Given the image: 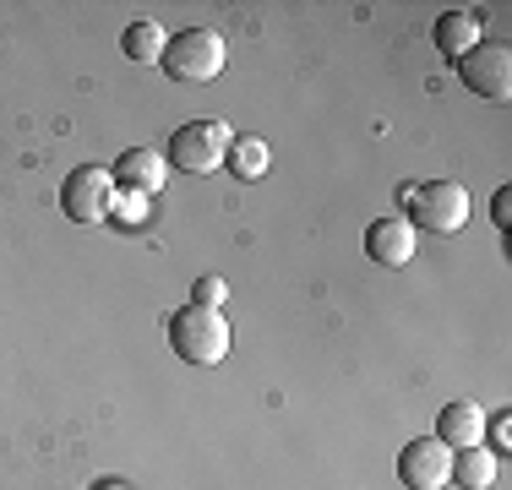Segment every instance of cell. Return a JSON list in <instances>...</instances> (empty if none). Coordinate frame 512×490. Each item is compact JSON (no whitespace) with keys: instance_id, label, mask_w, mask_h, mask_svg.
<instances>
[{"instance_id":"6da1fadb","label":"cell","mask_w":512,"mask_h":490,"mask_svg":"<svg viewBox=\"0 0 512 490\" xmlns=\"http://www.w3.org/2000/svg\"><path fill=\"white\" fill-rule=\"evenodd\" d=\"M169 343L191 365H218L229 360V316L213 305H180L169 311Z\"/></svg>"},{"instance_id":"7a4b0ae2","label":"cell","mask_w":512,"mask_h":490,"mask_svg":"<svg viewBox=\"0 0 512 490\" xmlns=\"http://www.w3.org/2000/svg\"><path fill=\"white\" fill-rule=\"evenodd\" d=\"M404 207L414 229H436V235H458L469 224V191L458 180H420L404 191Z\"/></svg>"},{"instance_id":"3957f363","label":"cell","mask_w":512,"mask_h":490,"mask_svg":"<svg viewBox=\"0 0 512 490\" xmlns=\"http://www.w3.org/2000/svg\"><path fill=\"white\" fill-rule=\"evenodd\" d=\"M229 147H235V131H229L224 120H186V126H175L164 158L180 175H213L229 158Z\"/></svg>"},{"instance_id":"277c9868","label":"cell","mask_w":512,"mask_h":490,"mask_svg":"<svg viewBox=\"0 0 512 490\" xmlns=\"http://www.w3.org/2000/svg\"><path fill=\"white\" fill-rule=\"evenodd\" d=\"M158 66H164L175 82H213L218 71L229 66V49L213 28H186V33H175V39L164 44V60H158Z\"/></svg>"},{"instance_id":"5b68a950","label":"cell","mask_w":512,"mask_h":490,"mask_svg":"<svg viewBox=\"0 0 512 490\" xmlns=\"http://www.w3.org/2000/svg\"><path fill=\"white\" fill-rule=\"evenodd\" d=\"M115 191L120 186H115V175H109L104 164H82V169H71L66 186H60V207H66L71 224L93 229V224H104V218H109Z\"/></svg>"},{"instance_id":"8992f818","label":"cell","mask_w":512,"mask_h":490,"mask_svg":"<svg viewBox=\"0 0 512 490\" xmlns=\"http://www.w3.org/2000/svg\"><path fill=\"white\" fill-rule=\"evenodd\" d=\"M458 77H463V88H469V93L502 104V98H512V49L502 39H480L469 55L458 60Z\"/></svg>"},{"instance_id":"52a82bcc","label":"cell","mask_w":512,"mask_h":490,"mask_svg":"<svg viewBox=\"0 0 512 490\" xmlns=\"http://www.w3.org/2000/svg\"><path fill=\"white\" fill-rule=\"evenodd\" d=\"M398 480L409 490H447L453 485V447H442L436 436H420L398 452Z\"/></svg>"},{"instance_id":"ba28073f","label":"cell","mask_w":512,"mask_h":490,"mask_svg":"<svg viewBox=\"0 0 512 490\" xmlns=\"http://www.w3.org/2000/svg\"><path fill=\"white\" fill-rule=\"evenodd\" d=\"M414 251H420V229H414L404 213H387L365 229V256H371L376 267H409Z\"/></svg>"},{"instance_id":"9c48e42d","label":"cell","mask_w":512,"mask_h":490,"mask_svg":"<svg viewBox=\"0 0 512 490\" xmlns=\"http://www.w3.org/2000/svg\"><path fill=\"white\" fill-rule=\"evenodd\" d=\"M115 186L120 191H137V196H158L169 186V158L158 153V147H131V153L115 158Z\"/></svg>"},{"instance_id":"30bf717a","label":"cell","mask_w":512,"mask_h":490,"mask_svg":"<svg viewBox=\"0 0 512 490\" xmlns=\"http://www.w3.org/2000/svg\"><path fill=\"white\" fill-rule=\"evenodd\" d=\"M436 441L453 452H469V447H485V409L469 398L447 403L442 414H436Z\"/></svg>"},{"instance_id":"8fae6325","label":"cell","mask_w":512,"mask_h":490,"mask_svg":"<svg viewBox=\"0 0 512 490\" xmlns=\"http://www.w3.org/2000/svg\"><path fill=\"white\" fill-rule=\"evenodd\" d=\"M485 39V28H480V11H447L442 22H436V49H442L447 60H463L474 44Z\"/></svg>"},{"instance_id":"7c38bea8","label":"cell","mask_w":512,"mask_h":490,"mask_svg":"<svg viewBox=\"0 0 512 490\" xmlns=\"http://www.w3.org/2000/svg\"><path fill=\"white\" fill-rule=\"evenodd\" d=\"M164 44H169V33L158 28V22H131V28L120 33V49H126V60H137V66H158V60H164Z\"/></svg>"},{"instance_id":"4fadbf2b","label":"cell","mask_w":512,"mask_h":490,"mask_svg":"<svg viewBox=\"0 0 512 490\" xmlns=\"http://www.w3.org/2000/svg\"><path fill=\"white\" fill-rule=\"evenodd\" d=\"M453 480H458L463 490H491V485H496V452H491V447L453 452Z\"/></svg>"},{"instance_id":"5bb4252c","label":"cell","mask_w":512,"mask_h":490,"mask_svg":"<svg viewBox=\"0 0 512 490\" xmlns=\"http://www.w3.org/2000/svg\"><path fill=\"white\" fill-rule=\"evenodd\" d=\"M224 164L235 169L240 180H262V175H267V164H273V147H267L262 137H235V147H229Z\"/></svg>"},{"instance_id":"9a60e30c","label":"cell","mask_w":512,"mask_h":490,"mask_svg":"<svg viewBox=\"0 0 512 490\" xmlns=\"http://www.w3.org/2000/svg\"><path fill=\"white\" fill-rule=\"evenodd\" d=\"M148 202L153 196H137V191H115V207H109V218H120V224H148Z\"/></svg>"},{"instance_id":"2e32d148","label":"cell","mask_w":512,"mask_h":490,"mask_svg":"<svg viewBox=\"0 0 512 490\" xmlns=\"http://www.w3.org/2000/svg\"><path fill=\"white\" fill-rule=\"evenodd\" d=\"M224 300H229V284L224 278H197V284H191V305H213V311H224Z\"/></svg>"},{"instance_id":"e0dca14e","label":"cell","mask_w":512,"mask_h":490,"mask_svg":"<svg viewBox=\"0 0 512 490\" xmlns=\"http://www.w3.org/2000/svg\"><path fill=\"white\" fill-rule=\"evenodd\" d=\"M485 436H491V452H512V414L485 420Z\"/></svg>"},{"instance_id":"ac0fdd59","label":"cell","mask_w":512,"mask_h":490,"mask_svg":"<svg viewBox=\"0 0 512 490\" xmlns=\"http://www.w3.org/2000/svg\"><path fill=\"white\" fill-rule=\"evenodd\" d=\"M491 213H496V224L507 229V218H512V191H496V207H491Z\"/></svg>"}]
</instances>
